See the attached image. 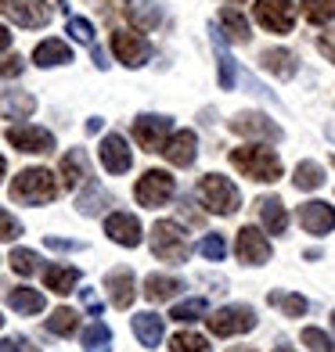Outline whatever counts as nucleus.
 <instances>
[{"label":"nucleus","instance_id":"nucleus-1","mask_svg":"<svg viewBox=\"0 0 335 352\" xmlns=\"http://www.w3.org/2000/svg\"><path fill=\"white\" fill-rule=\"evenodd\" d=\"M11 198L22 205H47L58 198V180L51 169H22L11 180Z\"/></svg>","mask_w":335,"mask_h":352},{"label":"nucleus","instance_id":"nucleus-2","mask_svg":"<svg viewBox=\"0 0 335 352\" xmlns=\"http://www.w3.org/2000/svg\"><path fill=\"white\" fill-rule=\"evenodd\" d=\"M231 166L242 169L245 176H252V180H260V184H274L278 176H281L278 151L263 148V144H252V148H234L231 151Z\"/></svg>","mask_w":335,"mask_h":352},{"label":"nucleus","instance_id":"nucleus-3","mask_svg":"<svg viewBox=\"0 0 335 352\" xmlns=\"http://www.w3.org/2000/svg\"><path fill=\"white\" fill-rule=\"evenodd\" d=\"M199 201L205 205L210 212H220V216H234L238 205H242V195H238V187L227 180V176H202L199 184Z\"/></svg>","mask_w":335,"mask_h":352},{"label":"nucleus","instance_id":"nucleus-4","mask_svg":"<svg viewBox=\"0 0 335 352\" xmlns=\"http://www.w3.org/2000/svg\"><path fill=\"white\" fill-rule=\"evenodd\" d=\"M152 252L159 255L163 263H187V237L177 223L170 219H159L152 227Z\"/></svg>","mask_w":335,"mask_h":352},{"label":"nucleus","instance_id":"nucleus-5","mask_svg":"<svg viewBox=\"0 0 335 352\" xmlns=\"http://www.w3.org/2000/svg\"><path fill=\"white\" fill-rule=\"evenodd\" d=\"M173 190H177V184H173V176H170V173H163V169H148V173L137 180L134 198L145 205V209H159V205H166V201L173 198Z\"/></svg>","mask_w":335,"mask_h":352},{"label":"nucleus","instance_id":"nucleus-6","mask_svg":"<svg viewBox=\"0 0 335 352\" xmlns=\"http://www.w3.org/2000/svg\"><path fill=\"white\" fill-rule=\"evenodd\" d=\"M0 14L22 29H40L51 22V4L47 0H0Z\"/></svg>","mask_w":335,"mask_h":352},{"label":"nucleus","instance_id":"nucleus-7","mask_svg":"<svg viewBox=\"0 0 335 352\" xmlns=\"http://www.w3.org/2000/svg\"><path fill=\"white\" fill-rule=\"evenodd\" d=\"M205 324H210V331L216 338H231V334H245V331L256 327V313L249 306H223L205 320Z\"/></svg>","mask_w":335,"mask_h":352},{"label":"nucleus","instance_id":"nucleus-8","mask_svg":"<svg viewBox=\"0 0 335 352\" xmlns=\"http://www.w3.org/2000/svg\"><path fill=\"white\" fill-rule=\"evenodd\" d=\"M252 14H256V22L267 33H292V25H296V8L289 0H256Z\"/></svg>","mask_w":335,"mask_h":352},{"label":"nucleus","instance_id":"nucleus-9","mask_svg":"<svg viewBox=\"0 0 335 352\" xmlns=\"http://www.w3.org/2000/svg\"><path fill=\"white\" fill-rule=\"evenodd\" d=\"M170 130H173L170 116H141V119H134V140L145 151H163L166 140L173 137Z\"/></svg>","mask_w":335,"mask_h":352},{"label":"nucleus","instance_id":"nucleus-10","mask_svg":"<svg viewBox=\"0 0 335 352\" xmlns=\"http://www.w3.org/2000/svg\"><path fill=\"white\" fill-rule=\"evenodd\" d=\"M112 51H116V58L123 61V65L141 69V65L152 58V43H148L145 36H137V33H126V29H119V33H112Z\"/></svg>","mask_w":335,"mask_h":352},{"label":"nucleus","instance_id":"nucleus-11","mask_svg":"<svg viewBox=\"0 0 335 352\" xmlns=\"http://www.w3.org/2000/svg\"><path fill=\"white\" fill-rule=\"evenodd\" d=\"M231 130L238 137H252V140H281V126L260 116V111H238L231 119Z\"/></svg>","mask_w":335,"mask_h":352},{"label":"nucleus","instance_id":"nucleus-12","mask_svg":"<svg viewBox=\"0 0 335 352\" xmlns=\"http://www.w3.org/2000/svg\"><path fill=\"white\" fill-rule=\"evenodd\" d=\"M8 144L19 148V151H26V155H51L54 151V137L47 130H40V126H11Z\"/></svg>","mask_w":335,"mask_h":352},{"label":"nucleus","instance_id":"nucleus-13","mask_svg":"<svg viewBox=\"0 0 335 352\" xmlns=\"http://www.w3.org/2000/svg\"><path fill=\"white\" fill-rule=\"evenodd\" d=\"M234 252H238V259L249 263V266H263V263H270V241H267V237H263L256 227H242V230H238Z\"/></svg>","mask_w":335,"mask_h":352},{"label":"nucleus","instance_id":"nucleus-14","mask_svg":"<svg viewBox=\"0 0 335 352\" xmlns=\"http://www.w3.org/2000/svg\"><path fill=\"white\" fill-rule=\"evenodd\" d=\"M299 223H303V230L307 234H328V230H335V209L328 201H307V205H299Z\"/></svg>","mask_w":335,"mask_h":352},{"label":"nucleus","instance_id":"nucleus-15","mask_svg":"<svg viewBox=\"0 0 335 352\" xmlns=\"http://www.w3.org/2000/svg\"><path fill=\"white\" fill-rule=\"evenodd\" d=\"M105 234H108L116 245H123V248H137V245H141V223H137V216H130V212H112V216L105 219Z\"/></svg>","mask_w":335,"mask_h":352},{"label":"nucleus","instance_id":"nucleus-16","mask_svg":"<svg viewBox=\"0 0 335 352\" xmlns=\"http://www.w3.org/2000/svg\"><path fill=\"white\" fill-rule=\"evenodd\" d=\"M101 166L108 173H116V176H123L126 169L134 166V155H130V148H126V140L119 133H108L101 140Z\"/></svg>","mask_w":335,"mask_h":352},{"label":"nucleus","instance_id":"nucleus-17","mask_svg":"<svg viewBox=\"0 0 335 352\" xmlns=\"http://www.w3.org/2000/svg\"><path fill=\"white\" fill-rule=\"evenodd\" d=\"M105 292H108V298H112V306H116V309H130L134 295H137L134 274H130V270H112V274L105 277Z\"/></svg>","mask_w":335,"mask_h":352},{"label":"nucleus","instance_id":"nucleus-18","mask_svg":"<svg viewBox=\"0 0 335 352\" xmlns=\"http://www.w3.org/2000/svg\"><path fill=\"white\" fill-rule=\"evenodd\" d=\"M163 155L170 158L173 166H191V162H195V155H199V140H195V133H191V130H177V133L166 140Z\"/></svg>","mask_w":335,"mask_h":352},{"label":"nucleus","instance_id":"nucleus-19","mask_svg":"<svg viewBox=\"0 0 335 352\" xmlns=\"http://www.w3.org/2000/svg\"><path fill=\"white\" fill-rule=\"evenodd\" d=\"M37 111V98L26 90H0V119H29Z\"/></svg>","mask_w":335,"mask_h":352},{"label":"nucleus","instance_id":"nucleus-20","mask_svg":"<svg viewBox=\"0 0 335 352\" xmlns=\"http://www.w3.org/2000/svg\"><path fill=\"white\" fill-rule=\"evenodd\" d=\"M256 209H260V219H263V227H267L270 234H285V230H289V212H285L281 198L263 195V198L256 201Z\"/></svg>","mask_w":335,"mask_h":352},{"label":"nucleus","instance_id":"nucleus-21","mask_svg":"<svg viewBox=\"0 0 335 352\" xmlns=\"http://www.w3.org/2000/svg\"><path fill=\"white\" fill-rule=\"evenodd\" d=\"M33 61L40 69H54V65L72 61V51H69V43H61V40H40L37 51H33Z\"/></svg>","mask_w":335,"mask_h":352},{"label":"nucleus","instance_id":"nucleus-22","mask_svg":"<svg viewBox=\"0 0 335 352\" xmlns=\"http://www.w3.org/2000/svg\"><path fill=\"white\" fill-rule=\"evenodd\" d=\"M4 298H8V306L14 313H26V316L43 309V292H37V287H8Z\"/></svg>","mask_w":335,"mask_h":352},{"label":"nucleus","instance_id":"nucleus-23","mask_svg":"<svg viewBox=\"0 0 335 352\" xmlns=\"http://www.w3.org/2000/svg\"><path fill=\"white\" fill-rule=\"evenodd\" d=\"M87 176H90L87 151H83V148H72L65 158H61V180H65V187H79Z\"/></svg>","mask_w":335,"mask_h":352},{"label":"nucleus","instance_id":"nucleus-24","mask_svg":"<svg viewBox=\"0 0 335 352\" xmlns=\"http://www.w3.org/2000/svg\"><path fill=\"white\" fill-rule=\"evenodd\" d=\"M134 334H137V342L145 345V349H155L159 342H163V316L137 313L134 316Z\"/></svg>","mask_w":335,"mask_h":352},{"label":"nucleus","instance_id":"nucleus-25","mask_svg":"<svg viewBox=\"0 0 335 352\" xmlns=\"http://www.w3.org/2000/svg\"><path fill=\"white\" fill-rule=\"evenodd\" d=\"M43 284H47V292H54V295H69L72 287L79 284V270H72V266H47L43 270Z\"/></svg>","mask_w":335,"mask_h":352},{"label":"nucleus","instance_id":"nucleus-26","mask_svg":"<svg viewBox=\"0 0 335 352\" xmlns=\"http://www.w3.org/2000/svg\"><path fill=\"white\" fill-rule=\"evenodd\" d=\"M260 61H263V69L270 76H278V79H292L296 76V54L292 51H278V47H270V51L260 54Z\"/></svg>","mask_w":335,"mask_h":352},{"label":"nucleus","instance_id":"nucleus-27","mask_svg":"<svg viewBox=\"0 0 335 352\" xmlns=\"http://www.w3.org/2000/svg\"><path fill=\"white\" fill-rule=\"evenodd\" d=\"M177 292H184V280H177V277L152 274V277L145 280V298H148V302H170Z\"/></svg>","mask_w":335,"mask_h":352},{"label":"nucleus","instance_id":"nucleus-28","mask_svg":"<svg viewBox=\"0 0 335 352\" xmlns=\"http://www.w3.org/2000/svg\"><path fill=\"white\" fill-rule=\"evenodd\" d=\"M267 302H270V306H274V309H281L285 316H303V313H307L310 306H307V298H303V295H296V292H270L267 295Z\"/></svg>","mask_w":335,"mask_h":352},{"label":"nucleus","instance_id":"nucleus-29","mask_svg":"<svg viewBox=\"0 0 335 352\" xmlns=\"http://www.w3.org/2000/svg\"><path fill=\"white\" fill-rule=\"evenodd\" d=\"M220 29H227V36L238 40V43L249 40V19L238 8H223L220 11Z\"/></svg>","mask_w":335,"mask_h":352},{"label":"nucleus","instance_id":"nucleus-30","mask_svg":"<svg viewBox=\"0 0 335 352\" xmlns=\"http://www.w3.org/2000/svg\"><path fill=\"white\" fill-rule=\"evenodd\" d=\"M213 51H216V65H220V87L231 90L234 87V58L227 54V47H223V36L216 33V25H213Z\"/></svg>","mask_w":335,"mask_h":352},{"label":"nucleus","instance_id":"nucleus-31","mask_svg":"<svg viewBox=\"0 0 335 352\" xmlns=\"http://www.w3.org/2000/svg\"><path fill=\"white\" fill-rule=\"evenodd\" d=\"M292 184H296L299 190H317V187H325V169L317 166V162H299Z\"/></svg>","mask_w":335,"mask_h":352},{"label":"nucleus","instance_id":"nucleus-32","mask_svg":"<svg viewBox=\"0 0 335 352\" xmlns=\"http://www.w3.org/2000/svg\"><path fill=\"white\" fill-rule=\"evenodd\" d=\"M76 309H69V306H61V309H54L51 316H47V331L51 334H58V338H69V334H76Z\"/></svg>","mask_w":335,"mask_h":352},{"label":"nucleus","instance_id":"nucleus-33","mask_svg":"<svg viewBox=\"0 0 335 352\" xmlns=\"http://www.w3.org/2000/svg\"><path fill=\"white\" fill-rule=\"evenodd\" d=\"M303 4V14L314 22V25H325L335 19V0H299Z\"/></svg>","mask_w":335,"mask_h":352},{"label":"nucleus","instance_id":"nucleus-34","mask_svg":"<svg viewBox=\"0 0 335 352\" xmlns=\"http://www.w3.org/2000/svg\"><path fill=\"white\" fill-rule=\"evenodd\" d=\"M205 316V298H191V302H177V306L170 309V320H177V324H195V320Z\"/></svg>","mask_w":335,"mask_h":352},{"label":"nucleus","instance_id":"nucleus-35","mask_svg":"<svg viewBox=\"0 0 335 352\" xmlns=\"http://www.w3.org/2000/svg\"><path fill=\"white\" fill-rule=\"evenodd\" d=\"M170 352H210V342L195 331H181L170 338Z\"/></svg>","mask_w":335,"mask_h":352},{"label":"nucleus","instance_id":"nucleus-36","mask_svg":"<svg viewBox=\"0 0 335 352\" xmlns=\"http://www.w3.org/2000/svg\"><path fill=\"white\" fill-rule=\"evenodd\" d=\"M159 19H163V14H159L155 0H145V4H134V8H130V22H134L137 29H155Z\"/></svg>","mask_w":335,"mask_h":352},{"label":"nucleus","instance_id":"nucleus-37","mask_svg":"<svg viewBox=\"0 0 335 352\" xmlns=\"http://www.w3.org/2000/svg\"><path fill=\"white\" fill-rule=\"evenodd\" d=\"M108 345H112V331L105 324H90L83 331V349L87 352H108Z\"/></svg>","mask_w":335,"mask_h":352},{"label":"nucleus","instance_id":"nucleus-38","mask_svg":"<svg viewBox=\"0 0 335 352\" xmlns=\"http://www.w3.org/2000/svg\"><path fill=\"white\" fill-rule=\"evenodd\" d=\"M8 263H11V270H14V274H22V277H33L37 270H40L37 252H29V248H14Z\"/></svg>","mask_w":335,"mask_h":352},{"label":"nucleus","instance_id":"nucleus-39","mask_svg":"<svg viewBox=\"0 0 335 352\" xmlns=\"http://www.w3.org/2000/svg\"><path fill=\"white\" fill-rule=\"evenodd\" d=\"M303 345H307L310 352H335V342L317 327H303Z\"/></svg>","mask_w":335,"mask_h":352},{"label":"nucleus","instance_id":"nucleus-40","mask_svg":"<svg viewBox=\"0 0 335 352\" xmlns=\"http://www.w3.org/2000/svg\"><path fill=\"white\" fill-rule=\"evenodd\" d=\"M199 252L205 255V259H213V263H220L223 255H227V241H223L220 234H205L202 241H199Z\"/></svg>","mask_w":335,"mask_h":352},{"label":"nucleus","instance_id":"nucleus-41","mask_svg":"<svg viewBox=\"0 0 335 352\" xmlns=\"http://www.w3.org/2000/svg\"><path fill=\"white\" fill-rule=\"evenodd\" d=\"M105 201H108L105 190H87V195L79 198L76 205H79V212H83V216H94V212H101V209H105Z\"/></svg>","mask_w":335,"mask_h":352},{"label":"nucleus","instance_id":"nucleus-42","mask_svg":"<svg viewBox=\"0 0 335 352\" xmlns=\"http://www.w3.org/2000/svg\"><path fill=\"white\" fill-rule=\"evenodd\" d=\"M65 33H69L72 40H79V43H90V47H94V25H90L87 19H69Z\"/></svg>","mask_w":335,"mask_h":352},{"label":"nucleus","instance_id":"nucleus-43","mask_svg":"<svg viewBox=\"0 0 335 352\" xmlns=\"http://www.w3.org/2000/svg\"><path fill=\"white\" fill-rule=\"evenodd\" d=\"M19 234H22V223L14 219L11 212H4V209H0V241H14Z\"/></svg>","mask_w":335,"mask_h":352},{"label":"nucleus","instance_id":"nucleus-44","mask_svg":"<svg viewBox=\"0 0 335 352\" xmlns=\"http://www.w3.org/2000/svg\"><path fill=\"white\" fill-rule=\"evenodd\" d=\"M22 58L19 54H11V58H4L0 61V79H14V76H22Z\"/></svg>","mask_w":335,"mask_h":352},{"label":"nucleus","instance_id":"nucleus-45","mask_svg":"<svg viewBox=\"0 0 335 352\" xmlns=\"http://www.w3.org/2000/svg\"><path fill=\"white\" fill-rule=\"evenodd\" d=\"M0 352H37V349L29 345L26 338H4L0 342Z\"/></svg>","mask_w":335,"mask_h":352},{"label":"nucleus","instance_id":"nucleus-46","mask_svg":"<svg viewBox=\"0 0 335 352\" xmlns=\"http://www.w3.org/2000/svg\"><path fill=\"white\" fill-rule=\"evenodd\" d=\"M47 248H54V252H76V248H83L79 241H65V237H47Z\"/></svg>","mask_w":335,"mask_h":352},{"label":"nucleus","instance_id":"nucleus-47","mask_svg":"<svg viewBox=\"0 0 335 352\" xmlns=\"http://www.w3.org/2000/svg\"><path fill=\"white\" fill-rule=\"evenodd\" d=\"M83 306H87V313H94V316H101V298L94 295V292H83Z\"/></svg>","mask_w":335,"mask_h":352},{"label":"nucleus","instance_id":"nucleus-48","mask_svg":"<svg viewBox=\"0 0 335 352\" xmlns=\"http://www.w3.org/2000/svg\"><path fill=\"white\" fill-rule=\"evenodd\" d=\"M317 47H321V54H325L328 61H335V40H332V36H321V40H317Z\"/></svg>","mask_w":335,"mask_h":352},{"label":"nucleus","instance_id":"nucleus-49","mask_svg":"<svg viewBox=\"0 0 335 352\" xmlns=\"http://www.w3.org/2000/svg\"><path fill=\"white\" fill-rule=\"evenodd\" d=\"M8 47H11V33H8L4 25H0V51H8Z\"/></svg>","mask_w":335,"mask_h":352},{"label":"nucleus","instance_id":"nucleus-50","mask_svg":"<svg viewBox=\"0 0 335 352\" xmlns=\"http://www.w3.org/2000/svg\"><path fill=\"white\" fill-rule=\"evenodd\" d=\"M227 352H256V349H245V345H238V349H227Z\"/></svg>","mask_w":335,"mask_h":352},{"label":"nucleus","instance_id":"nucleus-51","mask_svg":"<svg viewBox=\"0 0 335 352\" xmlns=\"http://www.w3.org/2000/svg\"><path fill=\"white\" fill-rule=\"evenodd\" d=\"M0 176H4V155H0Z\"/></svg>","mask_w":335,"mask_h":352},{"label":"nucleus","instance_id":"nucleus-52","mask_svg":"<svg viewBox=\"0 0 335 352\" xmlns=\"http://www.w3.org/2000/svg\"><path fill=\"white\" fill-rule=\"evenodd\" d=\"M274 352H292V349H274Z\"/></svg>","mask_w":335,"mask_h":352},{"label":"nucleus","instance_id":"nucleus-53","mask_svg":"<svg viewBox=\"0 0 335 352\" xmlns=\"http://www.w3.org/2000/svg\"><path fill=\"white\" fill-rule=\"evenodd\" d=\"M332 327H335V313H332Z\"/></svg>","mask_w":335,"mask_h":352},{"label":"nucleus","instance_id":"nucleus-54","mask_svg":"<svg viewBox=\"0 0 335 352\" xmlns=\"http://www.w3.org/2000/svg\"><path fill=\"white\" fill-rule=\"evenodd\" d=\"M231 4H242V0H231Z\"/></svg>","mask_w":335,"mask_h":352},{"label":"nucleus","instance_id":"nucleus-55","mask_svg":"<svg viewBox=\"0 0 335 352\" xmlns=\"http://www.w3.org/2000/svg\"><path fill=\"white\" fill-rule=\"evenodd\" d=\"M0 324H4V320H0Z\"/></svg>","mask_w":335,"mask_h":352},{"label":"nucleus","instance_id":"nucleus-56","mask_svg":"<svg viewBox=\"0 0 335 352\" xmlns=\"http://www.w3.org/2000/svg\"><path fill=\"white\" fill-rule=\"evenodd\" d=\"M332 162H335V158H332Z\"/></svg>","mask_w":335,"mask_h":352}]
</instances>
